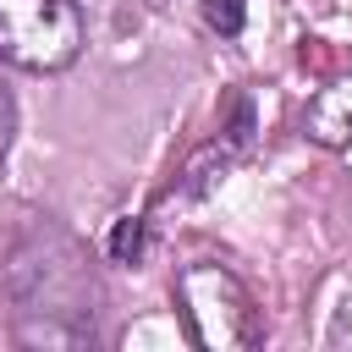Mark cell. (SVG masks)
<instances>
[{"label": "cell", "mask_w": 352, "mask_h": 352, "mask_svg": "<svg viewBox=\"0 0 352 352\" xmlns=\"http://www.w3.org/2000/svg\"><path fill=\"white\" fill-rule=\"evenodd\" d=\"M0 319L16 346L82 352L99 319V270L88 248L50 214L28 220L0 258Z\"/></svg>", "instance_id": "6da1fadb"}, {"label": "cell", "mask_w": 352, "mask_h": 352, "mask_svg": "<svg viewBox=\"0 0 352 352\" xmlns=\"http://www.w3.org/2000/svg\"><path fill=\"white\" fill-rule=\"evenodd\" d=\"M176 302H182V319H187L192 341L209 346V352H248L264 336L248 286L214 258H198L176 275Z\"/></svg>", "instance_id": "7a4b0ae2"}, {"label": "cell", "mask_w": 352, "mask_h": 352, "mask_svg": "<svg viewBox=\"0 0 352 352\" xmlns=\"http://www.w3.org/2000/svg\"><path fill=\"white\" fill-rule=\"evenodd\" d=\"M82 55L77 0H0V60L22 72H60Z\"/></svg>", "instance_id": "3957f363"}, {"label": "cell", "mask_w": 352, "mask_h": 352, "mask_svg": "<svg viewBox=\"0 0 352 352\" xmlns=\"http://www.w3.org/2000/svg\"><path fill=\"white\" fill-rule=\"evenodd\" d=\"M302 132L324 148H346L352 143V77H336L330 88H319L302 110Z\"/></svg>", "instance_id": "277c9868"}, {"label": "cell", "mask_w": 352, "mask_h": 352, "mask_svg": "<svg viewBox=\"0 0 352 352\" xmlns=\"http://www.w3.org/2000/svg\"><path fill=\"white\" fill-rule=\"evenodd\" d=\"M236 160H242V154H236L226 138H214V143H204V148H198V154L182 165V182H176V187H182L187 198H198V192H209V187H214V182H220V176H226Z\"/></svg>", "instance_id": "5b68a950"}, {"label": "cell", "mask_w": 352, "mask_h": 352, "mask_svg": "<svg viewBox=\"0 0 352 352\" xmlns=\"http://www.w3.org/2000/svg\"><path fill=\"white\" fill-rule=\"evenodd\" d=\"M236 154H248L253 148V99L248 94H231V121H226V132H220Z\"/></svg>", "instance_id": "8992f818"}, {"label": "cell", "mask_w": 352, "mask_h": 352, "mask_svg": "<svg viewBox=\"0 0 352 352\" xmlns=\"http://www.w3.org/2000/svg\"><path fill=\"white\" fill-rule=\"evenodd\" d=\"M138 253H143V220L138 214H121L116 231H110V258L116 264H138Z\"/></svg>", "instance_id": "52a82bcc"}, {"label": "cell", "mask_w": 352, "mask_h": 352, "mask_svg": "<svg viewBox=\"0 0 352 352\" xmlns=\"http://www.w3.org/2000/svg\"><path fill=\"white\" fill-rule=\"evenodd\" d=\"M204 22H209L214 33H226V38H236L242 22H248V6H242V0H204Z\"/></svg>", "instance_id": "ba28073f"}, {"label": "cell", "mask_w": 352, "mask_h": 352, "mask_svg": "<svg viewBox=\"0 0 352 352\" xmlns=\"http://www.w3.org/2000/svg\"><path fill=\"white\" fill-rule=\"evenodd\" d=\"M11 138H16V99H11V88L0 82V160H6Z\"/></svg>", "instance_id": "9c48e42d"}]
</instances>
